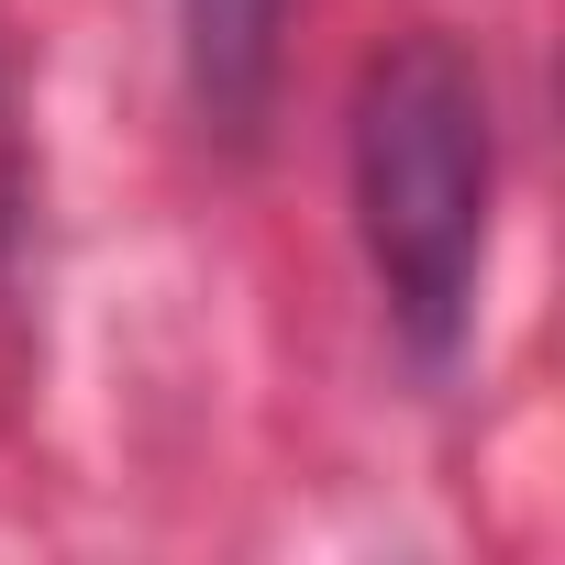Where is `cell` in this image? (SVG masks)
Here are the masks:
<instances>
[{
	"label": "cell",
	"mask_w": 565,
	"mask_h": 565,
	"mask_svg": "<svg viewBox=\"0 0 565 565\" xmlns=\"http://www.w3.org/2000/svg\"><path fill=\"white\" fill-rule=\"evenodd\" d=\"M488 189H499V134H488V78L444 34H399L355 78V233L377 266V300L422 366L466 344L477 277H488Z\"/></svg>",
	"instance_id": "1"
},
{
	"label": "cell",
	"mask_w": 565,
	"mask_h": 565,
	"mask_svg": "<svg viewBox=\"0 0 565 565\" xmlns=\"http://www.w3.org/2000/svg\"><path fill=\"white\" fill-rule=\"evenodd\" d=\"M189 34V100L222 145H244L277 100V45H289V0H178Z\"/></svg>",
	"instance_id": "2"
},
{
	"label": "cell",
	"mask_w": 565,
	"mask_h": 565,
	"mask_svg": "<svg viewBox=\"0 0 565 565\" xmlns=\"http://www.w3.org/2000/svg\"><path fill=\"white\" fill-rule=\"evenodd\" d=\"M0 189H12V134H0Z\"/></svg>",
	"instance_id": "3"
}]
</instances>
